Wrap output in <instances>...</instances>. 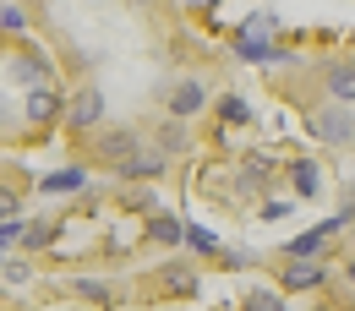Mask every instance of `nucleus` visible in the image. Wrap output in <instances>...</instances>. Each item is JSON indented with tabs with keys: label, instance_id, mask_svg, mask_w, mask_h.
Returning a JSON list of instances; mask_svg holds the SVG:
<instances>
[{
	"label": "nucleus",
	"instance_id": "1",
	"mask_svg": "<svg viewBox=\"0 0 355 311\" xmlns=\"http://www.w3.org/2000/svg\"><path fill=\"white\" fill-rule=\"evenodd\" d=\"M306 132L322 142V148H355V104H317L306 115Z\"/></svg>",
	"mask_w": 355,
	"mask_h": 311
},
{
	"label": "nucleus",
	"instance_id": "2",
	"mask_svg": "<svg viewBox=\"0 0 355 311\" xmlns=\"http://www.w3.org/2000/svg\"><path fill=\"white\" fill-rule=\"evenodd\" d=\"M66 104H71V93H60L55 82L28 88V93H22V121H28L33 132H49V126H60V121H66Z\"/></svg>",
	"mask_w": 355,
	"mask_h": 311
},
{
	"label": "nucleus",
	"instance_id": "3",
	"mask_svg": "<svg viewBox=\"0 0 355 311\" xmlns=\"http://www.w3.org/2000/svg\"><path fill=\"white\" fill-rule=\"evenodd\" d=\"M328 278H334V267L322 257H284V267H279L284 295H317V290H328Z\"/></svg>",
	"mask_w": 355,
	"mask_h": 311
},
{
	"label": "nucleus",
	"instance_id": "4",
	"mask_svg": "<svg viewBox=\"0 0 355 311\" xmlns=\"http://www.w3.org/2000/svg\"><path fill=\"white\" fill-rule=\"evenodd\" d=\"M208 104H214V88H208V77H197V71L175 77V82H170V93H164V109H170L175 121H197Z\"/></svg>",
	"mask_w": 355,
	"mask_h": 311
},
{
	"label": "nucleus",
	"instance_id": "5",
	"mask_svg": "<svg viewBox=\"0 0 355 311\" xmlns=\"http://www.w3.org/2000/svg\"><path fill=\"white\" fill-rule=\"evenodd\" d=\"M6 71H11V82L28 93V88H44V82H55V55L39 44H17V55L6 60Z\"/></svg>",
	"mask_w": 355,
	"mask_h": 311
},
{
	"label": "nucleus",
	"instance_id": "6",
	"mask_svg": "<svg viewBox=\"0 0 355 311\" xmlns=\"http://www.w3.org/2000/svg\"><path fill=\"white\" fill-rule=\"evenodd\" d=\"M98 126H104V88H98V82H83V88L71 93V104H66V132L93 136Z\"/></svg>",
	"mask_w": 355,
	"mask_h": 311
},
{
	"label": "nucleus",
	"instance_id": "7",
	"mask_svg": "<svg viewBox=\"0 0 355 311\" xmlns=\"http://www.w3.org/2000/svg\"><path fill=\"white\" fill-rule=\"evenodd\" d=\"M142 142H148V136L132 132V126H104V132H93V159H98L104 170H121Z\"/></svg>",
	"mask_w": 355,
	"mask_h": 311
},
{
	"label": "nucleus",
	"instance_id": "8",
	"mask_svg": "<svg viewBox=\"0 0 355 311\" xmlns=\"http://www.w3.org/2000/svg\"><path fill=\"white\" fill-rule=\"evenodd\" d=\"M115 175L126 180V186H153V180L170 175V153H164V148H153V142H142V148H137Z\"/></svg>",
	"mask_w": 355,
	"mask_h": 311
},
{
	"label": "nucleus",
	"instance_id": "9",
	"mask_svg": "<svg viewBox=\"0 0 355 311\" xmlns=\"http://www.w3.org/2000/svg\"><path fill=\"white\" fill-rule=\"evenodd\" d=\"M322 93L334 104H355V55H339L322 66Z\"/></svg>",
	"mask_w": 355,
	"mask_h": 311
},
{
	"label": "nucleus",
	"instance_id": "10",
	"mask_svg": "<svg viewBox=\"0 0 355 311\" xmlns=\"http://www.w3.org/2000/svg\"><path fill=\"white\" fill-rule=\"evenodd\" d=\"M39 191L44 197H83L88 191V164H60V170L39 175Z\"/></svg>",
	"mask_w": 355,
	"mask_h": 311
},
{
	"label": "nucleus",
	"instance_id": "11",
	"mask_svg": "<svg viewBox=\"0 0 355 311\" xmlns=\"http://www.w3.org/2000/svg\"><path fill=\"white\" fill-rule=\"evenodd\" d=\"M284 175H290V186H295V197H301V202L322 197V180H328L317 159H290V170H284Z\"/></svg>",
	"mask_w": 355,
	"mask_h": 311
},
{
	"label": "nucleus",
	"instance_id": "12",
	"mask_svg": "<svg viewBox=\"0 0 355 311\" xmlns=\"http://www.w3.org/2000/svg\"><path fill=\"white\" fill-rule=\"evenodd\" d=\"M142 235L153 240V246H186V224L175 213H148L142 219Z\"/></svg>",
	"mask_w": 355,
	"mask_h": 311
},
{
	"label": "nucleus",
	"instance_id": "13",
	"mask_svg": "<svg viewBox=\"0 0 355 311\" xmlns=\"http://www.w3.org/2000/svg\"><path fill=\"white\" fill-rule=\"evenodd\" d=\"M148 142H153V148H164L170 159H175V153H191V121H175V115H170V121L148 136Z\"/></svg>",
	"mask_w": 355,
	"mask_h": 311
},
{
	"label": "nucleus",
	"instance_id": "14",
	"mask_svg": "<svg viewBox=\"0 0 355 311\" xmlns=\"http://www.w3.org/2000/svg\"><path fill=\"white\" fill-rule=\"evenodd\" d=\"M159 284H164L170 295H180V301H186V295H197V284H202V278H197L186 263H164V267H159Z\"/></svg>",
	"mask_w": 355,
	"mask_h": 311
},
{
	"label": "nucleus",
	"instance_id": "15",
	"mask_svg": "<svg viewBox=\"0 0 355 311\" xmlns=\"http://www.w3.org/2000/svg\"><path fill=\"white\" fill-rule=\"evenodd\" d=\"M71 295L88 301V306H98V311L115 306V284H104V278H71Z\"/></svg>",
	"mask_w": 355,
	"mask_h": 311
},
{
	"label": "nucleus",
	"instance_id": "16",
	"mask_svg": "<svg viewBox=\"0 0 355 311\" xmlns=\"http://www.w3.org/2000/svg\"><path fill=\"white\" fill-rule=\"evenodd\" d=\"M44 246H60V224H55V219H28V229H22V251H44Z\"/></svg>",
	"mask_w": 355,
	"mask_h": 311
},
{
	"label": "nucleus",
	"instance_id": "17",
	"mask_svg": "<svg viewBox=\"0 0 355 311\" xmlns=\"http://www.w3.org/2000/svg\"><path fill=\"white\" fill-rule=\"evenodd\" d=\"M241 311H290V295L284 290H246V301H241Z\"/></svg>",
	"mask_w": 355,
	"mask_h": 311
},
{
	"label": "nucleus",
	"instance_id": "18",
	"mask_svg": "<svg viewBox=\"0 0 355 311\" xmlns=\"http://www.w3.org/2000/svg\"><path fill=\"white\" fill-rule=\"evenodd\" d=\"M214 104H219V121H224V132H230V126H246V121H252V104H246L241 93H224V98H214Z\"/></svg>",
	"mask_w": 355,
	"mask_h": 311
},
{
	"label": "nucleus",
	"instance_id": "19",
	"mask_svg": "<svg viewBox=\"0 0 355 311\" xmlns=\"http://www.w3.org/2000/svg\"><path fill=\"white\" fill-rule=\"evenodd\" d=\"M186 246H191L197 257H219L224 251V240L214 235V229H202V224H186Z\"/></svg>",
	"mask_w": 355,
	"mask_h": 311
},
{
	"label": "nucleus",
	"instance_id": "20",
	"mask_svg": "<svg viewBox=\"0 0 355 311\" xmlns=\"http://www.w3.org/2000/svg\"><path fill=\"white\" fill-rule=\"evenodd\" d=\"M28 22H33V17H28V6H22V0L0 6V33H17V39H22V33H28Z\"/></svg>",
	"mask_w": 355,
	"mask_h": 311
},
{
	"label": "nucleus",
	"instance_id": "21",
	"mask_svg": "<svg viewBox=\"0 0 355 311\" xmlns=\"http://www.w3.org/2000/svg\"><path fill=\"white\" fill-rule=\"evenodd\" d=\"M6 219H22V186H11V180H0V224Z\"/></svg>",
	"mask_w": 355,
	"mask_h": 311
},
{
	"label": "nucleus",
	"instance_id": "22",
	"mask_svg": "<svg viewBox=\"0 0 355 311\" xmlns=\"http://www.w3.org/2000/svg\"><path fill=\"white\" fill-rule=\"evenodd\" d=\"M126 208L142 213V219H148V213H159V208H153V186H126Z\"/></svg>",
	"mask_w": 355,
	"mask_h": 311
},
{
	"label": "nucleus",
	"instance_id": "23",
	"mask_svg": "<svg viewBox=\"0 0 355 311\" xmlns=\"http://www.w3.org/2000/svg\"><path fill=\"white\" fill-rule=\"evenodd\" d=\"M0 278H6V284H28V278H33V263H28V257H11V263L0 267Z\"/></svg>",
	"mask_w": 355,
	"mask_h": 311
},
{
	"label": "nucleus",
	"instance_id": "24",
	"mask_svg": "<svg viewBox=\"0 0 355 311\" xmlns=\"http://www.w3.org/2000/svg\"><path fill=\"white\" fill-rule=\"evenodd\" d=\"M219 263L230 267V273H235V267H252V263H257V257H252L246 246H224V251H219Z\"/></svg>",
	"mask_w": 355,
	"mask_h": 311
},
{
	"label": "nucleus",
	"instance_id": "25",
	"mask_svg": "<svg viewBox=\"0 0 355 311\" xmlns=\"http://www.w3.org/2000/svg\"><path fill=\"white\" fill-rule=\"evenodd\" d=\"M22 229H28V219H6V224H0V246H6V251L22 246Z\"/></svg>",
	"mask_w": 355,
	"mask_h": 311
},
{
	"label": "nucleus",
	"instance_id": "26",
	"mask_svg": "<svg viewBox=\"0 0 355 311\" xmlns=\"http://www.w3.org/2000/svg\"><path fill=\"white\" fill-rule=\"evenodd\" d=\"M263 219H268V224H279V219H290V202H263Z\"/></svg>",
	"mask_w": 355,
	"mask_h": 311
},
{
	"label": "nucleus",
	"instance_id": "27",
	"mask_svg": "<svg viewBox=\"0 0 355 311\" xmlns=\"http://www.w3.org/2000/svg\"><path fill=\"white\" fill-rule=\"evenodd\" d=\"M224 0H186V11H197V17H208V11H219Z\"/></svg>",
	"mask_w": 355,
	"mask_h": 311
},
{
	"label": "nucleus",
	"instance_id": "28",
	"mask_svg": "<svg viewBox=\"0 0 355 311\" xmlns=\"http://www.w3.org/2000/svg\"><path fill=\"white\" fill-rule=\"evenodd\" d=\"M6 121H11V104H6V93H0V132H6Z\"/></svg>",
	"mask_w": 355,
	"mask_h": 311
},
{
	"label": "nucleus",
	"instance_id": "29",
	"mask_svg": "<svg viewBox=\"0 0 355 311\" xmlns=\"http://www.w3.org/2000/svg\"><path fill=\"white\" fill-rule=\"evenodd\" d=\"M345 278H350V284H355V257H345Z\"/></svg>",
	"mask_w": 355,
	"mask_h": 311
},
{
	"label": "nucleus",
	"instance_id": "30",
	"mask_svg": "<svg viewBox=\"0 0 355 311\" xmlns=\"http://www.w3.org/2000/svg\"><path fill=\"white\" fill-rule=\"evenodd\" d=\"M126 6H137V11H148V6H159V0H126Z\"/></svg>",
	"mask_w": 355,
	"mask_h": 311
},
{
	"label": "nucleus",
	"instance_id": "31",
	"mask_svg": "<svg viewBox=\"0 0 355 311\" xmlns=\"http://www.w3.org/2000/svg\"><path fill=\"white\" fill-rule=\"evenodd\" d=\"M6 263H11V251H6V246H0V267H6Z\"/></svg>",
	"mask_w": 355,
	"mask_h": 311
}]
</instances>
